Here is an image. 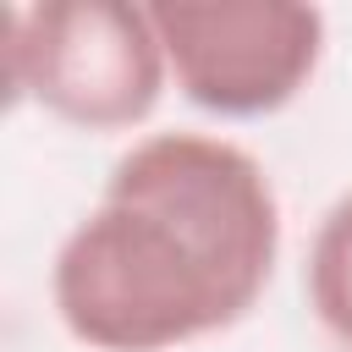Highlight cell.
<instances>
[{
	"mask_svg": "<svg viewBox=\"0 0 352 352\" xmlns=\"http://www.w3.org/2000/svg\"><path fill=\"white\" fill-rule=\"evenodd\" d=\"M280 253L264 165L209 132L132 143L55 253V314L99 352H165L236 324Z\"/></svg>",
	"mask_w": 352,
	"mask_h": 352,
	"instance_id": "6da1fadb",
	"label": "cell"
},
{
	"mask_svg": "<svg viewBox=\"0 0 352 352\" xmlns=\"http://www.w3.org/2000/svg\"><path fill=\"white\" fill-rule=\"evenodd\" d=\"M165 44L148 6L126 0H44L6 11V88L50 116L116 132L138 126L165 88Z\"/></svg>",
	"mask_w": 352,
	"mask_h": 352,
	"instance_id": "7a4b0ae2",
	"label": "cell"
},
{
	"mask_svg": "<svg viewBox=\"0 0 352 352\" xmlns=\"http://www.w3.org/2000/svg\"><path fill=\"white\" fill-rule=\"evenodd\" d=\"M148 16L176 88L214 116L292 104L324 50V11L302 0H160Z\"/></svg>",
	"mask_w": 352,
	"mask_h": 352,
	"instance_id": "3957f363",
	"label": "cell"
},
{
	"mask_svg": "<svg viewBox=\"0 0 352 352\" xmlns=\"http://www.w3.org/2000/svg\"><path fill=\"white\" fill-rule=\"evenodd\" d=\"M308 308L352 352V192L330 204L308 248Z\"/></svg>",
	"mask_w": 352,
	"mask_h": 352,
	"instance_id": "277c9868",
	"label": "cell"
}]
</instances>
